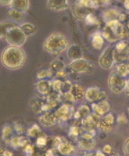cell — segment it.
Returning <instances> with one entry per match:
<instances>
[{
    "label": "cell",
    "instance_id": "1",
    "mask_svg": "<svg viewBox=\"0 0 129 156\" xmlns=\"http://www.w3.org/2000/svg\"><path fill=\"white\" fill-rule=\"evenodd\" d=\"M2 63L7 69L17 70L25 64L26 55L20 47L9 45L4 50L1 56Z\"/></svg>",
    "mask_w": 129,
    "mask_h": 156
},
{
    "label": "cell",
    "instance_id": "2",
    "mask_svg": "<svg viewBox=\"0 0 129 156\" xmlns=\"http://www.w3.org/2000/svg\"><path fill=\"white\" fill-rule=\"evenodd\" d=\"M43 48L44 51L49 54L57 55L68 48V41L62 33H53L46 39Z\"/></svg>",
    "mask_w": 129,
    "mask_h": 156
},
{
    "label": "cell",
    "instance_id": "3",
    "mask_svg": "<svg viewBox=\"0 0 129 156\" xmlns=\"http://www.w3.org/2000/svg\"><path fill=\"white\" fill-rule=\"evenodd\" d=\"M4 37L11 45L17 47L22 46L27 39L20 27L15 25L8 27Z\"/></svg>",
    "mask_w": 129,
    "mask_h": 156
},
{
    "label": "cell",
    "instance_id": "4",
    "mask_svg": "<svg viewBox=\"0 0 129 156\" xmlns=\"http://www.w3.org/2000/svg\"><path fill=\"white\" fill-rule=\"evenodd\" d=\"M108 83L110 91L114 95H119L125 90L126 86V79L119 76L116 71H113L109 76Z\"/></svg>",
    "mask_w": 129,
    "mask_h": 156
},
{
    "label": "cell",
    "instance_id": "5",
    "mask_svg": "<svg viewBox=\"0 0 129 156\" xmlns=\"http://www.w3.org/2000/svg\"><path fill=\"white\" fill-rule=\"evenodd\" d=\"M115 63H124L129 58V41H119L116 43L113 50Z\"/></svg>",
    "mask_w": 129,
    "mask_h": 156
},
{
    "label": "cell",
    "instance_id": "6",
    "mask_svg": "<svg viewBox=\"0 0 129 156\" xmlns=\"http://www.w3.org/2000/svg\"><path fill=\"white\" fill-rule=\"evenodd\" d=\"M66 68L74 73H86L92 74L94 70V64L84 58L72 61Z\"/></svg>",
    "mask_w": 129,
    "mask_h": 156
},
{
    "label": "cell",
    "instance_id": "7",
    "mask_svg": "<svg viewBox=\"0 0 129 156\" xmlns=\"http://www.w3.org/2000/svg\"><path fill=\"white\" fill-rule=\"evenodd\" d=\"M74 111V105L65 102L59 106L54 113L58 122H66L73 117Z\"/></svg>",
    "mask_w": 129,
    "mask_h": 156
},
{
    "label": "cell",
    "instance_id": "8",
    "mask_svg": "<svg viewBox=\"0 0 129 156\" xmlns=\"http://www.w3.org/2000/svg\"><path fill=\"white\" fill-rule=\"evenodd\" d=\"M107 91L98 87H90L87 89L84 93V99L89 102L94 103L106 99Z\"/></svg>",
    "mask_w": 129,
    "mask_h": 156
},
{
    "label": "cell",
    "instance_id": "9",
    "mask_svg": "<svg viewBox=\"0 0 129 156\" xmlns=\"http://www.w3.org/2000/svg\"><path fill=\"white\" fill-rule=\"evenodd\" d=\"M114 46L110 45L104 50L103 53L101 54L99 58V65L103 69H110L115 64L114 54H113Z\"/></svg>",
    "mask_w": 129,
    "mask_h": 156
},
{
    "label": "cell",
    "instance_id": "10",
    "mask_svg": "<svg viewBox=\"0 0 129 156\" xmlns=\"http://www.w3.org/2000/svg\"><path fill=\"white\" fill-rule=\"evenodd\" d=\"M100 117L96 114L91 112L84 117L83 119L80 121V125L82 129L84 131H90L94 130L98 128L99 122H100Z\"/></svg>",
    "mask_w": 129,
    "mask_h": 156
},
{
    "label": "cell",
    "instance_id": "11",
    "mask_svg": "<svg viewBox=\"0 0 129 156\" xmlns=\"http://www.w3.org/2000/svg\"><path fill=\"white\" fill-rule=\"evenodd\" d=\"M115 120H116V118H115L113 114L110 112L106 114L103 117H100L97 129H100L102 133H109L112 131L115 124Z\"/></svg>",
    "mask_w": 129,
    "mask_h": 156
},
{
    "label": "cell",
    "instance_id": "12",
    "mask_svg": "<svg viewBox=\"0 0 129 156\" xmlns=\"http://www.w3.org/2000/svg\"><path fill=\"white\" fill-rule=\"evenodd\" d=\"M91 109L92 112L96 114L100 117H103L106 114L110 112V105L106 99L99 101L98 102L92 103Z\"/></svg>",
    "mask_w": 129,
    "mask_h": 156
},
{
    "label": "cell",
    "instance_id": "13",
    "mask_svg": "<svg viewBox=\"0 0 129 156\" xmlns=\"http://www.w3.org/2000/svg\"><path fill=\"white\" fill-rule=\"evenodd\" d=\"M76 149H77L76 146L66 140H62L61 143L56 147L58 153L63 156L74 155L76 153Z\"/></svg>",
    "mask_w": 129,
    "mask_h": 156
},
{
    "label": "cell",
    "instance_id": "14",
    "mask_svg": "<svg viewBox=\"0 0 129 156\" xmlns=\"http://www.w3.org/2000/svg\"><path fill=\"white\" fill-rule=\"evenodd\" d=\"M38 121L42 126L45 127H51L55 125L56 122H58L55 113L52 112L42 113L41 116L38 117Z\"/></svg>",
    "mask_w": 129,
    "mask_h": 156
},
{
    "label": "cell",
    "instance_id": "15",
    "mask_svg": "<svg viewBox=\"0 0 129 156\" xmlns=\"http://www.w3.org/2000/svg\"><path fill=\"white\" fill-rule=\"evenodd\" d=\"M70 4L67 0L63 1H56V0H48L46 2V6L48 9L53 11L61 12L68 9L69 7Z\"/></svg>",
    "mask_w": 129,
    "mask_h": 156
},
{
    "label": "cell",
    "instance_id": "16",
    "mask_svg": "<svg viewBox=\"0 0 129 156\" xmlns=\"http://www.w3.org/2000/svg\"><path fill=\"white\" fill-rule=\"evenodd\" d=\"M36 89L40 94L46 97L53 91L51 87V81L48 79L39 80L36 83Z\"/></svg>",
    "mask_w": 129,
    "mask_h": 156
},
{
    "label": "cell",
    "instance_id": "17",
    "mask_svg": "<svg viewBox=\"0 0 129 156\" xmlns=\"http://www.w3.org/2000/svg\"><path fill=\"white\" fill-rule=\"evenodd\" d=\"M78 147L84 152H90L93 151L96 145L95 139H83L79 138L77 140Z\"/></svg>",
    "mask_w": 129,
    "mask_h": 156
},
{
    "label": "cell",
    "instance_id": "18",
    "mask_svg": "<svg viewBox=\"0 0 129 156\" xmlns=\"http://www.w3.org/2000/svg\"><path fill=\"white\" fill-rule=\"evenodd\" d=\"M72 12L74 17L77 18L78 20H84L86 16L88 15L89 13L91 12V10L86 9L83 7H82L78 2H76L72 5Z\"/></svg>",
    "mask_w": 129,
    "mask_h": 156
},
{
    "label": "cell",
    "instance_id": "19",
    "mask_svg": "<svg viewBox=\"0 0 129 156\" xmlns=\"http://www.w3.org/2000/svg\"><path fill=\"white\" fill-rule=\"evenodd\" d=\"M69 92L73 96L76 101H82L83 99H84L85 90H84L83 86L79 84V83H74V84H72L71 88H70Z\"/></svg>",
    "mask_w": 129,
    "mask_h": 156
},
{
    "label": "cell",
    "instance_id": "20",
    "mask_svg": "<svg viewBox=\"0 0 129 156\" xmlns=\"http://www.w3.org/2000/svg\"><path fill=\"white\" fill-rule=\"evenodd\" d=\"M67 56L72 61H77V60L83 58V53L81 47L77 45H72L68 48Z\"/></svg>",
    "mask_w": 129,
    "mask_h": 156
},
{
    "label": "cell",
    "instance_id": "21",
    "mask_svg": "<svg viewBox=\"0 0 129 156\" xmlns=\"http://www.w3.org/2000/svg\"><path fill=\"white\" fill-rule=\"evenodd\" d=\"M91 113V109L87 105H82L79 106L76 111H74L73 118L75 121L79 122L82 120L84 117H86L87 115H88L89 114Z\"/></svg>",
    "mask_w": 129,
    "mask_h": 156
},
{
    "label": "cell",
    "instance_id": "22",
    "mask_svg": "<svg viewBox=\"0 0 129 156\" xmlns=\"http://www.w3.org/2000/svg\"><path fill=\"white\" fill-rule=\"evenodd\" d=\"M120 14L121 12L116 8H110L102 12V18L106 23L112 20H118Z\"/></svg>",
    "mask_w": 129,
    "mask_h": 156
},
{
    "label": "cell",
    "instance_id": "23",
    "mask_svg": "<svg viewBox=\"0 0 129 156\" xmlns=\"http://www.w3.org/2000/svg\"><path fill=\"white\" fill-rule=\"evenodd\" d=\"M10 9H15V10L21 12H25L29 9L30 2L27 0H23V1H17V0H14V1H11L10 5Z\"/></svg>",
    "mask_w": 129,
    "mask_h": 156
},
{
    "label": "cell",
    "instance_id": "24",
    "mask_svg": "<svg viewBox=\"0 0 129 156\" xmlns=\"http://www.w3.org/2000/svg\"><path fill=\"white\" fill-rule=\"evenodd\" d=\"M91 43L92 47L96 50H101L104 45L105 39L102 37L101 33H94L92 34Z\"/></svg>",
    "mask_w": 129,
    "mask_h": 156
},
{
    "label": "cell",
    "instance_id": "25",
    "mask_svg": "<svg viewBox=\"0 0 129 156\" xmlns=\"http://www.w3.org/2000/svg\"><path fill=\"white\" fill-rule=\"evenodd\" d=\"M101 34L102 37H104V39H105L106 41L110 42V43H115V42L119 41L118 38L117 37L116 34L114 33L113 30L107 25H105Z\"/></svg>",
    "mask_w": 129,
    "mask_h": 156
},
{
    "label": "cell",
    "instance_id": "26",
    "mask_svg": "<svg viewBox=\"0 0 129 156\" xmlns=\"http://www.w3.org/2000/svg\"><path fill=\"white\" fill-rule=\"evenodd\" d=\"M9 143H10L11 147L13 148H18L20 147H24V146L28 144V140L26 138L20 135H16L13 136L9 140Z\"/></svg>",
    "mask_w": 129,
    "mask_h": 156
},
{
    "label": "cell",
    "instance_id": "27",
    "mask_svg": "<svg viewBox=\"0 0 129 156\" xmlns=\"http://www.w3.org/2000/svg\"><path fill=\"white\" fill-rule=\"evenodd\" d=\"M82 127H80V126L78 125L77 122L74 123L69 128V130H68V137L72 140H78L82 133Z\"/></svg>",
    "mask_w": 129,
    "mask_h": 156
},
{
    "label": "cell",
    "instance_id": "28",
    "mask_svg": "<svg viewBox=\"0 0 129 156\" xmlns=\"http://www.w3.org/2000/svg\"><path fill=\"white\" fill-rule=\"evenodd\" d=\"M116 73L118 74L119 76L126 79L127 77L129 76V66L127 63V62L121 63L118 64L116 67Z\"/></svg>",
    "mask_w": 129,
    "mask_h": 156
},
{
    "label": "cell",
    "instance_id": "29",
    "mask_svg": "<svg viewBox=\"0 0 129 156\" xmlns=\"http://www.w3.org/2000/svg\"><path fill=\"white\" fill-rule=\"evenodd\" d=\"M20 29L23 30L24 34L26 35V37L33 35L36 33V30H37L35 26L31 23H23L20 26Z\"/></svg>",
    "mask_w": 129,
    "mask_h": 156
},
{
    "label": "cell",
    "instance_id": "30",
    "mask_svg": "<svg viewBox=\"0 0 129 156\" xmlns=\"http://www.w3.org/2000/svg\"><path fill=\"white\" fill-rule=\"evenodd\" d=\"M62 138L58 136H50L47 137V144L46 147H48L49 148H56L58 145L61 143Z\"/></svg>",
    "mask_w": 129,
    "mask_h": 156
},
{
    "label": "cell",
    "instance_id": "31",
    "mask_svg": "<svg viewBox=\"0 0 129 156\" xmlns=\"http://www.w3.org/2000/svg\"><path fill=\"white\" fill-rule=\"evenodd\" d=\"M43 100L38 99H33L31 101V109H33V112L35 114H41L43 113L42 112V107H43Z\"/></svg>",
    "mask_w": 129,
    "mask_h": 156
},
{
    "label": "cell",
    "instance_id": "32",
    "mask_svg": "<svg viewBox=\"0 0 129 156\" xmlns=\"http://www.w3.org/2000/svg\"><path fill=\"white\" fill-rule=\"evenodd\" d=\"M7 15L8 17L11 18V19L14 21H20L24 17V13L15 10V9H9V10H8Z\"/></svg>",
    "mask_w": 129,
    "mask_h": 156
},
{
    "label": "cell",
    "instance_id": "33",
    "mask_svg": "<svg viewBox=\"0 0 129 156\" xmlns=\"http://www.w3.org/2000/svg\"><path fill=\"white\" fill-rule=\"evenodd\" d=\"M47 137L48 136L46 135L45 133L41 132V133H39V135L36 137V145H37L38 147H41V148L46 147V144H47Z\"/></svg>",
    "mask_w": 129,
    "mask_h": 156
},
{
    "label": "cell",
    "instance_id": "34",
    "mask_svg": "<svg viewBox=\"0 0 129 156\" xmlns=\"http://www.w3.org/2000/svg\"><path fill=\"white\" fill-rule=\"evenodd\" d=\"M41 132V127H40V126L37 125V124H35V125H32L31 127L28 129L27 135L29 137L34 138V137H37Z\"/></svg>",
    "mask_w": 129,
    "mask_h": 156
},
{
    "label": "cell",
    "instance_id": "35",
    "mask_svg": "<svg viewBox=\"0 0 129 156\" xmlns=\"http://www.w3.org/2000/svg\"><path fill=\"white\" fill-rule=\"evenodd\" d=\"M64 67H65V65H64V62L60 61V60H54L51 63V65H50V69L52 71L56 72L61 71V70H64Z\"/></svg>",
    "mask_w": 129,
    "mask_h": 156
},
{
    "label": "cell",
    "instance_id": "36",
    "mask_svg": "<svg viewBox=\"0 0 129 156\" xmlns=\"http://www.w3.org/2000/svg\"><path fill=\"white\" fill-rule=\"evenodd\" d=\"M86 23L89 25H100V20L98 17H96L95 15H94L92 12L89 13L86 17L84 18Z\"/></svg>",
    "mask_w": 129,
    "mask_h": 156
},
{
    "label": "cell",
    "instance_id": "37",
    "mask_svg": "<svg viewBox=\"0 0 129 156\" xmlns=\"http://www.w3.org/2000/svg\"><path fill=\"white\" fill-rule=\"evenodd\" d=\"M13 127L10 125H7L3 127L2 129V138L4 140H10L13 135Z\"/></svg>",
    "mask_w": 129,
    "mask_h": 156
},
{
    "label": "cell",
    "instance_id": "38",
    "mask_svg": "<svg viewBox=\"0 0 129 156\" xmlns=\"http://www.w3.org/2000/svg\"><path fill=\"white\" fill-rule=\"evenodd\" d=\"M53 75V71L51 69H41L38 71L37 74V79L39 80L46 79L47 78L51 77Z\"/></svg>",
    "mask_w": 129,
    "mask_h": 156
},
{
    "label": "cell",
    "instance_id": "39",
    "mask_svg": "<svg viewBox=\"0 0 129 156\" xmlns=\"http://www.w3.org/2000/svg\"><path fill=\"white\" fill-rule=\"evenodd\" d=\"M63 81L59 79H54L53 81H51V87H52V90L56 92L60 93L61 94L62 85H63Z\"/></svg>",
    "mask_w": 129,
    "mask_h": 156
},
{
    "label": "cell",
    "instance_id": "40",
    "mask_svg": "<svg viewBox=\"0 0 129 156\" xmlns=\"http://www.w3.org/2000/svg\"><path fill=\"white\" fill-rule=\"evenodd\" d=\"M15 25L12 22H1L0 23V38L5 36V32L8 27Z\"/></svg>",
    "mask_w": 129,
    "mask_h": 156
},
{
    "label": "cell",
    "instance_id": "41",
    "mask_svg": "<svg viewBox=\"0 0 129 156\" xmlns=\"http://www.w3.org/2000/svg\"><path fill=\"white\" fill-rule=\"evenodd\" d=\"M23 152L27 156H34L35 155V146L28 143L23 147Z\"/></svg>",
    "mask_w": 129,
    "mask_h": 156
},
{
    "label": "cell",
    "instance_id": "42",
    "mask_svg": "<svg viewBox=\"0 0 129 156\" xmlns=\"http://www.w3.org/2000/svg\"><path fill=\"white\" fill-rule=\"evenodd\" d=\"M56 78L57 79L61 80V81H66V80H67L68 74L66 71H64V70H61V71L56 72Z\"/></svg>",
    "mask_w": 129,
    "mask_h": 156
},
{
    "label": "cell",
    "instance_id": "43",
    "mask_svg": "<svg viewBox=\"0 0 129 156\" xmlns=\"http://www.w3.org/2000/svg\"><path fill=\"white\" fill-rule=\"evenodd\" d=\"M117 122L120 124H126L128 122V118L126 117V115H125L124 113H123L121 115H118V118H117Z\"/></svg>",
    "mask_w": 129,
    "mask_h": 156
},
{
    "label": "cell",
    "instance_id": "44",
    "mask_svg": "<svg viewBox=\"0 0 129 156\" xmlns=\"http://www.w3.org/2000/svg\"><path fill=\"white\" fill-rule=\"evenodd\" d=\"M44 156H60L56 148H49L46 152Z\"/></svg>",
    "mask_w": 129,
    "mask_h": 156
},
{
    "label": "cell",
    "instance_id": "45",
    "mask_svg": "<svg viewBox=\"0 0 129 156\" xmlns=\"http://www.w3.org/2000/svg\"><path fill=\"white\" fill-rule=\"evenodd\" d=\"M123 150L124 155L126 156H129V137H128L124 142L123 145Z\"/></svg>",
    "mask_w": 129,
    "mask_h": 156
},
{
    "label": "cell",
    "instance_id": "46",
    "mask_svg": "<svg viewBox=\"0 0 129 156\" xmlns=\"http://www.w3.org/2000/svg\"><path fill=\"white\" fill-rule=\"evenodd\" d=\"M102 151L105 154V155H110L111 154L112 152V146L109 144H107V145H104L102 148Z\"/></svg>",
    "mask_w": 129,
    "mask_h": 156
},
{
    "label": "cell",
    "instance_id": "47",
    "mask_svg": "<svg viewBox=\"0 0 129 156\" xmlns=\"http://www.w3.org/2000/svg\"><path fill=\"white\" fill-rule=\"evenodd\" d=\"M14 128H15V131L17 132L19 135H22L24 133V127L20 123H15V125H14Z\"/></svg>",
    "mask_w": 129,
    "mask_h": 156
},
{
    "label": "cell",
    "instance_id": "48",
    "mask_svg": "<svg viewBox=\"0 0 129 156\" xmlns=\"http://www.w3.org/2000/svg\"><path fill=\"white\" fill-rule=\"evenodd\" d=\"M2 156H13V153L8 150H3L2 153Z\"/></svg>",
    "mask_w": 129,
    "mask_h": 156
},
{
    "label": "cell",
    "instance_id": "49",
    "mask_svg": "<svg viewBox=\"0 0 129 156\" xmlns=\"http://www.w3.org/2000/svg\"><path fill=\"white\" fill-rule=\"evenodd\" d=\"M94 156H106V155L102 151V150H98L94 153Z\"/></svg>",
    "mask_w": 129,
    "mask_h": 156
},
{
    "label": "cell",
    "instance_id": "50",
    "mask_svg": "<svg viewBox=\"0 0 129 156\" xmlns=\"http://www.w3.org/2000/svg\"><path fill=\"white\" fill-rule=\"evenodd\" d=\"M11 3L10 0H7V1H5V0H2L0 1V5L5 6V5H9Z\"/></svg>",
    "mask_w": 129,
    "mask_h": 156
},
{
    "label": "cell",
    "instance_id": "51",
    "mask_svg": "<svg viewBox=\"0 0 129 156\" xmlns=\"http://www.w3.org/2000/svg\"><path fill=\"white\" fill-rule=\"evenodd\" d=\"M125 92H126V96L127 97H129V85L126 84V88H125Z\"/></svg>",
    "mask_w": 129,
    "mask_h": 156
},
{
    "label": "cell",
    "instance_id": "52",
    "mask_svg": "<svg viewBox=\"0 0 129 156\" xmlns=\"http://www.w3.org/2000/svg\"><path fill=\"white\" fill-rule=\"evenodd\" d=\"M124 7L126 8V9L129 12V1H125L124 3Z\"/></svg>",
    "mask_w": 129,
    "mask_h": 156
},
{
    "label": "cell",
    "instance_id": "53",
    "mask_svg": "<svg viewBox=\"0 0 129 156\" xmlns=\"http://www.w3.org/2000/svg\"><path fill=\"white\" fill-rule=\"evenodd\" d=\"M124 23H126V24H124V25H126V27H127V28H128V30H129V15H128V16H127V18H126V21H125L124 22Z\"/></svg>",
    "mask_w": 129,
    "mask_h": 156
},
{
    "label": "cell",
    "instance_id": "54",
    "mask_svg": "<svg viewBox=\"0 0 129 156\" xmlns=\"http://www.w3.org/2000/svg\"><path fill=\"white\" fill-rule=\"evenodd\" d=\"M82 156H94V153H86V154H84V155H82Z\"/></svg>",
    "mask_w": 129,
    "mask_h": 156
},
{
    "label": "cell",
    "instance_id": "55",
    "mask_svg": "<svg viewBox=\"0 0 129 156\" xmlns=\"http://www.w3.org/2000/svg\"><path fill=\"white\" fill-rule=\"evenodd\" d=\"M126 84L129 85V76L128 77V79H126Z\"/></svg>",
    "mask_w": 129,
    "mask_h": 156
},
{
    "label": "cell",
    "instance_id": "56",
    "mask_svg": "<svg viewBox=\"0 0 129 156\" xmlns=\"http://www.w3.org/2000/svg\"><path fill=\"white\" fill-rule=\"evenodd\" d=\"M127 63H128V66H129V58L128 59V61H127Z\"/></svg>",
    "mask_w": 129,
    "mask_h": 156
},
{
    "label": "cell",
    "instance_id": "57",
    "mask_svg": "<svg viewBox=\"0 0 129 156\" xmlns=\"http://www.w3.org/2000/svg\"><path fill=\"white\" fill-rule=\"evenodd\" d=\"M2 151H3V150L1 152H0V156H2Z\"/></svg>",
    "mask_w": 129,
    "mask_h": 156
},
{
    "label": "cell",
    "instance_id": "58",
    "mask_svg": "<svg viewBox=\"0 0 129 156\" xmlns=\"http://www.w3.org/2000/svg\"><path fill=\"white\" fill-rule=\"evenodd\" d=\"M75 156H82V155H75Z\"/></svg>",
    "mask_w": 129,
    "mask_h": 156
},
{
    "label": "cell",
    "instance_id": "59",
    "mask_svg": "<svg viewBox=\"0 0 129 156\" xmlns=\"http://www.w3.org/2000/svg\"><path fill=\"white\" fill-rule=\"evenodd\" d=\"M128 112H129V107H128Z\"/></svg>",
    "mask_w": 129,
    "mask_h": 156
},
{
    "label": "cell",
    "instance_id": "60",
    "mask_svg": "<svg viewBox=\"0 0 129 156\" xmlns=\"http://www.w3.org/2000/svg\"><path fill=\"white\" fill-rule=\"evenodd\" d=\"M118 156H119V155H118Z\"/></svg>",
    "mask_w": 129,
    "mask_h": 156
}]
</instances>
